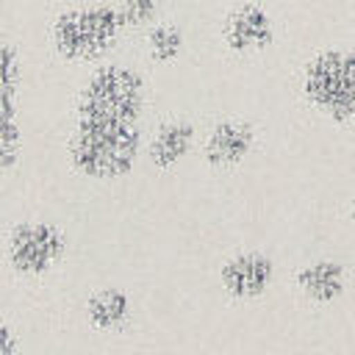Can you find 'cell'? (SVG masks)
<instances>
[{
	"instance_id": "1",
	"label": "cell",
	"mask_w": 355,
	"mask_h": 355,
	"mask_svg": "<svg viewBox=\"0 0 355 355\" xmlns=\"http://www.w3.org/2000/svg\"><path fill=\"white\" fill-rule=\"evenodd\" d=\"M139 150V133L130 122L83 116L72 139V161L92 178H116L130 169Z\"/></svg>"
},
{
	"instance_id": "2",
	"label": "cell",
	"mask_w": 355,
	"mask_h": 355,
	"mask_svg": "<svg viewBox=\"0 0 355 355\" xmlns=\"http://www.w3.org/2000/svg\"><path fill=\"white\" fill-rule=\"evenodd\" d=\"M141 108V80L136 72L108 67L92 78L80 97V116L89 119H136Z\"/></svg>"
},
{
	"instance_id": "3",
	"label": "cell",
	"mask_w": 355,
	"mask_h": 355,
	"mask_svg": "<svg viewBox=\"0 0 355 355\" xmlns=\"http://www.w3.org/2000/svg\"><path fill=\"white\" fill-rule=\"evenodd\" d=\"M305 89L316 105L338 119H355V55L324 53L308 67Z\"/></svg>"
},
{
	"instance_id": "4",
	"label": "cell",
	"mask_w": 355,
	"mask_h": 355,
	"mask_svg": "<svg viewBox=\"0 0 355 355\" xmlns=\"http://www.w3.org/2000/svg\"><path fill=\"white\" fill-rule=\"evenodd\" d=\"M119 14L111 8H86L64 14L55 22V47L69 58H86L105 50L119 28Z\"/></svg>"
},
{
	"instance_id": "5",
	"label": "cell",
	"mask_w": 355,
	"mask_h": 355,
	"mask_svg": "<svg viewBox=\"0 0 355 355\" xmlns=\"http://www.w3.org/2000/svg\"><path fill=\"white\" fill-rule=\"evenodd\" d=\"M61 252V236L50 225H22L11 236V261L17 269L42 272Z\"/></svg>"
},
{
	"instance_id": "6",
	"label": "cell",
	"mask_w": 355,
	"mask_h": 355,
	"mask_svg": "<svg viewBox=\"0 0 355 355\" xmlns=\"http://www.w3.org/2000/svg\"><path fill=\"white\" fill-rule=\"evenodd\" d=\"M225 286L239 294V297H255L266 288L269 277H272V263L263 258V255H241V258H233L225 272Z\"/></svg>"
},
{
	"instance_id": "7",
	"label": "cell",
	"mask_w": 355,
	"mask_h": 355,
	"mask_svg": "<svg viewBox=\"0 0 355 355\" xmlns=\"http://www.w3.org/2000/svg\"><path fill=\"white\" fill-rule=\"evenodd\" d=\"M272 39V28H269V19L263 11L252 8V6H244L239 8L230 22H227V42L239 50L244 47H261Z\"/></svg>"
},
{
	"instance_id": "8",
	"label": "cell",
	"mask_w": 355,
	"mask_h": 355,
	"mask_svg": "<svg viewBox=\"0 0 355 355\" xmlns=\"http://www.w3.org/2000/svg\"><path fill=\"white\" fill-rule=\"evenodd\" d=\"M252 144V133L244 125H219L208 139V158L219 164L239 161Z\"/></svg>"
},
{
	"instance_id": "9",
	"label": "cell",
	"mask_w": 355,
	"mask_h": 355,
	"mask_svg": "<svg viewBox=\"0 0 355 355\" xmlns=\"http://www.w3.org/2000/svg\"><path fill=\"white\" fill-rule=\"evenodd\" d=\"M300 286L313 300H333L344 288V272L338 263H313L300 275Z\"/></svg>"
},
{
	"instance_id": "10",
	"label": "cell",
	"mask_w": 355,
	"mask_h": 355,
	"mask_svg": "<svg viewBox=\"0 0 355 355\" xmlns=\"http://www.w3.org/2000/svg\"><path fill=\"white\" fill-rule=\"evenodd\" d=\"M189 144H191V128L172 125V128H164L155 136L150 153H153V161L155 164H172V161H178L189 150Z\"/></svg>"
},
{
	"instance_id": "11",
	"label": "cell",
	"mask_w": 355,
	"mask_h": 355,
	"mask_svg": "<svg viewBox=\"0 0 355 355\" xmlns=\"http://www.w3.org/2000/svg\"><path fill=\"white\" fill-rule=\"evenodd\" d=\"M125 313H128V300H125L122 291H114V288L97 294V297L92 300V305H89V316H92V322L100 324V327H114V324H119V322L125 319Z\"/></svg>"
},
{
	"instance_id": "12",
	"label": "cell",
	"mask_w": 355,
	"mask_h": 355,
	"mask_svg": "<svg viewBox=\"0 0 355 355\" xmlns=\"http://www.w3.org/2000/svg\"><path fill=\"white\" fill-rule=\"evenodd\" d=\"M150 42H153L155 58L166 61V58H172V55L178 53V47H180V33H178L175 28H158V31H153Z\"/></svg>"
},
{
	"instance_id": "13",
	"label": "cell",
	"mask_w": 355,
	"mask_h": 355,
	"mask_svg": "<svg viewBox=\"0 0 355 355\" xmlns=\"http://www.w3.org/2000/svg\"><path fill=\"white\" fill-rule=\"evenodd\" d=\"M153 11H155L153 0H125V6L119 8V19L128 25H139V22H147Z\"/></svg>"
},
{
	"instance_id": "14",
	"label": "cell",
	"mask_w": 355,
	"mask_h": 355,
	"mask_svg": "<svg viewBox=\"0 0 355 355\" xmlns=\"http://www.w3.org/2000/svg\"><path fill=\"white\" fill-rule=\"evenodd\" d=\"M14 150H17V128L11 125V119H0V166L14 161Z\"/></svg>"
},
{
	"instance_id": "15",
	"label": "cell",
	"mask_w": 355,
	"mask_h": 355,
	"mask_svg": "<svg viewBox=\"0 0 355 355\" xmlns=\"http://www.w3.org/2000/svg\"><path fill=\"white\" fill-rule=\"evenodd\" d=\"M0 89H14V55L0 42Z\"/></svg>"
},
{
	"instance_id": "16",
	"label": "cell",
	"mask_w": 355,
	"mask_h": 355,
	"mask_svg": "<svg viewBox=\"0 0 355 355\" xmlns=\"http://www.w3.org/2000/svg\"><path fill=\"white\" fill-rule=\"evenodd\" d=\"M11 349H14V338H11L8 327L0 322V355H8Z\"/></svg>"
},
{
	"instance_id": "17",
	"label": "cell",
	"mask_w": 355,
	"mask_h": 355,
	"mask_svg": "<svg viewBox=\"0 0 355 355\" xmlns=\"http://www.w3.org/2000/svg\"><path fill=\"white\" fill-rule=\"evenodd\" d=\"M352 214H355V202H352Z\"/></svg>"
}]
</instances>
